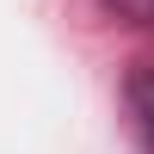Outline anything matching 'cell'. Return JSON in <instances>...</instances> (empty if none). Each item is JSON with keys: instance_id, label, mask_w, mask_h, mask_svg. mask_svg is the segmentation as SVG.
<instances>
[{"instance_id": "obj_1", "label": "cell", "mask_w": 154, "mask_h": 154, "mask_svg": "<svg viewBox=\"0 0 154 154\" xmlns=\"http://www.w3.org/2000/svg\"><path fill=\"white\" fill-rule=\"evenodd\" d=\"M123 105H130V130H136V142H142V154H154V62L130 68Z\"/></svg>"}, {"instance_id": "obj_2", "label": "cell", "mask_w": 154, "mask_h": 154, "mask_svg": "<svg viewBox=\"0 0 154 154\" xmlns=\"http://www.w3.org/2000/svg\"><path fill=\"white\" fill-rule=\"evenodd\" d=\"M99 6L123 25H154V0H99Z\"/></svg>"}]
</instances>
